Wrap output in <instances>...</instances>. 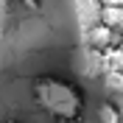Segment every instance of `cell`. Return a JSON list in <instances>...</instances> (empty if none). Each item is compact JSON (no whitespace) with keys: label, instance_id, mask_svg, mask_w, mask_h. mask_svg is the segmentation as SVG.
Returning a JSON list of instances; mask_svg holds the SVG:
<instances>
[{"label":"cell","instance_id":"cell-5","mask_svg":"<svg viewBox=\"0 0 123 123\" xmlns=\"http://www.w3.org/2000/svg\"><path fill=\"white\" fill-rule=\"evenodd\" d=\"M101 78H104V87L109 92H120L123 90V73H117V70H106V73H101Z\"/></svg>","mask_w":123,"mask_h":123},{"label":"cell","instance_id":"cell-2","mask_svg":"<svg viewBox=\"0 0 123 123\" xmlns=\"http://www.w3.org/2000/svg\"><path fill=\"white\" fill-rule=\"evenodd\" d=\"M87 45H90V50L104 53L106 48L117 45V34H115V31H109L106 25H101V23H92L90 28H87Z\"/></svg>","mask_w":123,"mask_h":123},{"label":"cell","instance_id":"cell-6","mask_svg":"<svg viewBox=\"0 0 123 123\" xmlns=\"http://www.w3.org/2000/svg\"><path fill=\"white\" fill-rule=\"evenodd\" d=\"M98 120L101 123H120V112L115 104H101L98 106Z\"/></svg>","mask_w":123,"mask_h":123},{"label":"cell","instance_id":"cell-3","mask_svg":"<svg viewBox=\"0 0 123 123\" xmlns=\"http://www.w3.org/2000/svg\"><path fill=\"white\" fill-rule=\"evenodd\" d=\"M95 23L106 25L109 31H117L123 25V6H98V11H95Z\"/></svg>","mask_w":123,"mask_h":123},{"label":"cell","instance_id":"cell-10","mask_svg":"<svg viewBox=\"0 0 123 123\" xmlns=\"http://www.w3.org/2000/svg\"><path fill=\"white\" fill-rule=\"evenodd\" d=\"M56 123H81V117H67V120H56Z\"/></svg>","mask_w":123,"mask_h":123},{"label":"cell","instance_id":"cell-1","mask_svg":"<svg viewBox=\"0 0 123 123\" xmlns=\"http://www.w3.org/2000/svg\"><path fill=\"white\" fill-rule=\"evenodd\" d=\"M34 98L45 112L56 117V120H67V117H78L81 106H84V95L78 87H73L64 78L45 76L34 84Z\"/></svg>","mask_w":123,"mask_h":123},{"label":"cell","instance_id":"cell-11","mask_svg":"<svg viewBox=\"0 0 123 123\" xmlns=\"http://www.w3.org/2000/svg\"><path fill=\"white\" fill-rule=\"evenodd\" d=\"M3 8H6V0H0V14H3Z\"/></svg>","mask_w":123,"mask_h":123},{"label":"cell","instance_id":"cell-7","mask_svg":"<svg viewBox=\"0 0 123 123\" xmlns=\"http://www.w3.org/2000/svg\"><path fill=\"white\" fill-rule=\"evenodd\" d=\"M76 3L84 8L87 14H95V11H98V0H76Z\"/></svg>","mask_w":123,"mask_h":123},{"label":"cell","instance_id":"cell-12","mask_svg":"<svg viewBox=\"0 0 123 123\" xmlns=\"http://www.w3.org/2000/svg\"><path fill=\"white\" fill-rule=\"evenodd\" d=\"M3 123H23V120H3Z\"/></svg>","mask_w":123,"mask_h":123},{"label":"cell","instance_id":"cell-4","mask_svg":"<svg viewBox=\"0 0 123 123\" xmlns=\"http://www.w3.org/2000/svg\"><path fill=\"white\" fill-rule=\"evenodd\" d=\"M101 56H104V73H106V70H117V73H120V67H123V50H120V45L106 48Z\"/></svg>","mask_w":123,"mask_h":123},{"label":"cell","instance_id":"cell-9","mask_svg":"<svg viewBox=\"0 0 123 123\" xmlns=\"http://www.w3.org/2000/svg\"><path fill=\"white\" fill-rule=\"evenodd\" d=\"M98 6H123V0H98Z\"/></svg>","mask_w":123,"mask_h":123},{"label":"cell","instance_id":"cell-8","mask_svg":"<svg viewBox=\"0 0 123 123\" xmlns=\"http://www.w3.org/2000/svg\"><path fill=\"white\" fill-rule=\"evenodd\" d=\"M20 3H23L28 11H39V8H42V0H20Z\"/></svg>","mask_w":123,"mask_h":123}]
</instances>
